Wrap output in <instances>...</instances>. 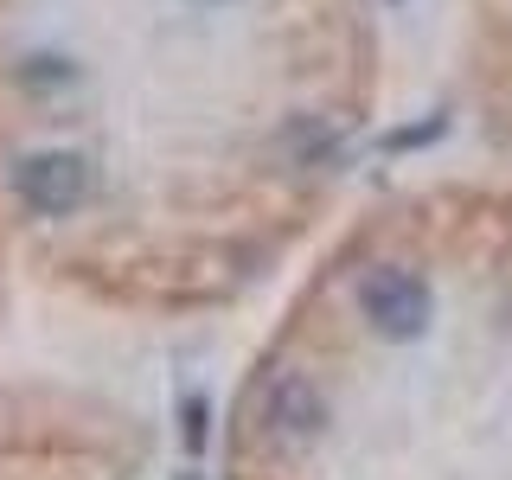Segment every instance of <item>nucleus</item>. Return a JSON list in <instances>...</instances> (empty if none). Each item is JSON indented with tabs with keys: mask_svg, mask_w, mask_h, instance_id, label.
<instances>
[{
	"mask_svg": "<svg viewBox=\"0 0 512 480\" xmlns=\"http://www.w3.org/2000/svg\"><path fill=\"white\" fill-rule=\"evenodd\" d=\"M20 199L32 205L39 218H71L90 205V160L71 154V148H45V154H26L20 173H13Z\"/></svg>",
	"mask_w": 512,
	"mask_h": 480,
	"instance_id": "1",
	"label": "nucleus"
},
{
	"mask_svg": "<svg viewBox=\"0 0 512 480\" xmlns=\"http://www.w3.org/2000/svg\"><path fill=\"white\" fill-rule=\"evenodd\" d=\"M359 308L384 340H416V333L429 327V282L410 276V269H397V263H384L359 282Z\"/></svg>",
	"mask_w": 512,
	"mask_h": 480,
	"instance_id": "2",
	"label": "nucleus"
},
{
	"mask_svg": "<svg viewBox=\"0 0 512 480\" xmlns=\"http://www.w3.org/2000/svg\"><path fill=\"white\" fill-rule=\"evenodd\" d=\"M269 423H276V436H288V442H308V436H320V423H327V397L314 391L308 378H276L269 384Z\"/></svg>",
	"mask_w": 512,
	"mask_h": 480,
	"instance_id": "3",
	"label": "nucleus"
}]
</instances>
